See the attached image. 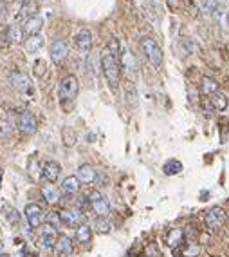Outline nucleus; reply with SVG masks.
<instances>
[{
  "label": "nucleus",
  "instance_id": "1",
  "mask_svg": "<svg viewBox=\"0 0 229 257\" xmlns=\"http://www.w3.org/2000/svg\"><path fill=\"white\" fill-rule=\"evenodd\" d=\"M101 69L108 85L112 89H117V85L121 82V64H119V58H115L108 49L101 55Z\"/></svg>",
  "mask_w": 229,
  "mask_h": 257
},
{
  "label": "nucleus",
  "instance_id": "2",
  "mask_svg": "<svg viewBox=\"0 0 229 257\" xmlns=\"http://www.w3.org/2000/svg\"><path fill=\"white\" fill-rule=\"evenodd\" d=\"M141 49L147 55V58L150 60V64L153 67H161L163 62H164V55H163V49L161 45L152 38V37H143L141 38Z\"/></svg>",
  "mask_w": 229,
  "mask_h": 257
},
{
  "label": "nucleus",
  "instance_id": "3",
  "mask_svg": "<svg viewBox=\"0 0 229 257\" xmlns=\"http://www.w3.org/2000/svg\"><path fill=\"white\" fill-rule=\"evenodd\" d=\"M78 91H80V84H78V78L74 74H69L65 76L62 82H60V87H58V96L62 102H74V98L78 96Z\"/></svg>",
  "mask_w": 229,
  "mask_h": 257
},
{
  "label": "nucleus",
  "instance_id": "4",
  "mask_svg": "<svg viewBox=\"0 0 229 257\" xmlns=\"http://www.w3.org/2000/svg\"><path fill=\"white\" fill-rule=\"evenodd\" d=\"M87 200H89L90 210H92L98 218H107L108 214H110V203H108L107 198H105L101 192L94 190V192L89 194Z\"/></svg>",
  "mask_w": 229,
  "mask_h": 257
},
{
  "label": "nucleus",
  "instance_id": "5",
  "mask_svg": "<svg viewBox=\"0 0 229 257\" xmlns=\"http://www.w3.org/2000/svg\"><path fill=\"white\" fill-rule=\"evenodd\" d=\"M16 125H18L20 132L26 136H31L36 132L38 128V122H36V116L33 114L31 110H22L16 118Z\"/></svg>",
  "mask_w": 229,
  "mask_h": 257
},
{
  "label": "nucleus",
  "instance_id": "6",
  "mask_svg": "<svg viewBox=\"0 0 229 257\" xmlns=\"http://www.w3.org/2000/svg\"><path fill=\"white\" fill-rule=\"evenodd\" d=\"M226 223H228V214H226L222 206H211L210 210L206 212V225L211 230L222 228Z\"/></svg>",
  "mask_w": 229,
  "mask_h": 257
},
{
  "label": "nucleus",
  "instance_id": "7",
  "mask_svg": "<svg viewBox=\"0 0 229 257\" xmlns=\"http://www.w3.org/2000/svg\"><path fill=\"white\" fill-rule=\"evenodd\" d=\"M24 214H26V219L31 228H38V226L44 223L45 214H44V210H42V206L36 205V203H29V205L26 206V212Z\"/></svg>",
  "mask_w": 229,
  "mask_h": 257
},
{
  "label": "nucleus",
  "instance_id": "8",
  "mask_svg": "<svg viewBox=\"0 0 229 257\" xmlns=\"http://www.w3.org/2000/svg\"><path fill=\"white\" fill-rule=\"evenodd\" d=\"M9 82H11V85H13L16 91H20V92H31L33 91L31 78L27 76V74H24V73H20V71L11 73V74H9Z\"/></svg>",
  "mask_w": 229,
  "mask_h": 257
},
{
  "label": "nucleus",
  "instance_id": "9",
  "mask_svg": "<svg viewBox=\"0 0 229 257\" xmlns=\"http://www.w3.org/2000/svg\"><path fill=\"white\" fill-rule=\"evenodd\" d=\"M60 174H62V167H60L58 161H45V165L42 167V180L47 181V183H54L60 178Z\"/></svg>",
  "mask_w": 229,
  "mask_h": 257
},
{
  "label": "nucleus",
  "instance_id": "10",
  "mask_svg": "<svg viewBox=\"0 0 229 257\" xmlns=\"http://www.w3.org/2000/svg\"><path fill=\"white\" fill-rule=\"evenodd\" d=\"M69 55V45L65 40H54L51 44V60L54 64H62Z\"/></svg>",
  "mask_w": 229,
  "mask_h": 257
},
{
  "label": "nucleus",
  "instance_id": "11",
  "mask_svg": "<svg viewBox=\"0 0 229 257\" xmlns=\"http://www.w3.org/2000/svg\"><path fill=\"white\" fill-rule=\"evenodd\" d=\"M56 239H58L56 228L51 225H45L44 230H42V236H40V246L44 250H52L54 244H56Z\"/></svg>",
  "mask_w": 229,
  "mask_h": 257
},
{
  "label": "nucleus",
  "instance_id": "12",
  "mask_svg": "<svg viewBox=\"0 0 229 257\" xmlns=\"http://www.w3.org/2000/svg\"><path fill=\"white\" fill-rule=\"evenodd\" d=\"M54 250H56L58 257H69L74 252V243H72V239L69 236H58Z\"/></svg>",
  "mask_w": 229,
  "mask_h": 257
},
{
  "label": "nucleus",
  "instance_id": "13",
  "mask_svg": "<svg viewBox=\"0 0 229 257\" xmlns=\"http://www.w3.org/2000/svg\"><path fill=\"white\" fill-rule=\"evenodd\" d=\"M83 219H85V216L80 210H64V212H60V221L67 226H76L78 228L80 225H83Z\"/></svg>",
  "mask_w": 229,
  "mask_h": 257
},
{
  "label": "nucleus",
  "instance_id": "14",
  "mask_svg": "<svg viewBox=\"0 0 229 257\" xmlns=\"http://www.w3.org/2000/svg\"><path fill=\"white\" fill-rule=\"evenodd\" d=\"M74 42H76L78 51L89 53L90 49H92V35H90V31H87V29H82V31L78 33Z\"/></svg>",
  "mask_w": 229,
  "mask_h": 257
},
{
  "label": "nucleus",
  "instance_id": "15",
  "mask_svg": "<svg viewBox=\"0 0 229 257\" xmlns=\"http://www.w3.org/2000/svg\"><path fill=\"white\" fill-rule=\"evenodd\" d=\"M42 26H44V20H42V17L34 15V17H31V18L26 20V24H24V35H27V37L40 35Z\"/></svg>",
  "mask_w": 229,
  "mask_h": 257
},
{
  "label": "nucleus",
  "instance_id": "16",
  "mask_svg": "<svg viewBox=\"0 0 229 257\" xmlns=\"http://www.w3.org/2000/svg\"><path fill=\"white\" fill-rule=\"evenodd\" d=\"M76 178L80 183H85V185H90V183H94L96 178H98V172H96L94 167H90V165H82V167L78 168V174Z\"/></svg>",
  "mask_w": 229,
  "mask_h": 257
},
{
  "label": "nucleus",
  "instance_id": "17",
  "mask_svg": "<svg viewBox=\"0 0 229 257\" xmlns=\"http://www.w3.org/2000/svg\"><path fill=\"white\" fill-rule=\"evenodd\" d=\"M166 241L172 250H177V246L184 243V228H172L166 236Z\"/></svg>",
  "mask_w": 229,
  "mask_h": 257
},
{
  "label": "nucleus",
  "instance_id": "18",
  "mask_svg": "<svg viewBox=\"0 0 229 257\" xmlns=\"http://www.w3.org/2000/svg\"><path fill=\"white\" fill-rule=\"evenodd\" d=\"M210 103L211 107L216 110H226L229 105V98L226 96V92H220V91H216L215 94H211L210 96Z\"/></svg>",
  "mask_w": 229,
  "mask_h": 257
},
{
  "label": "nucleus",
  "instance_id": "19",
  "mask_svg": "<svg viewBox=\"0 0 229 257\" xmlns=\"http://www.w3.org/2000/svg\"><path fill=\"white\" fill-rule=\"evenodd\" d=\"M7 37H9L11 44H22L24 42V27L16 24V22L7 26Z\"/></svg>",
  "mask_w": 229,
  "mask_h": 257
},
{
  "label": "nucleus",
  "instance_id": "20",
  "mask_svg": "<svg viewBox=\"0 0 229 257\" xmlns=\"http://www.w3.org/2000/svg\"><path fill=\"white\" fill-rule=\"evenodd\" d=\"M121 55H123V65H125V71L127 74H135V69H137V64H135V58L134 55L128 51L127 47H123L121 49Z\"/></svg>",
  "mask_w": 229,
  "mask_h": 257
},
{
  "label": "nucleus",
  "instance_id": "21",
  "mask_svg": "<svg viewBox=\"0 0 229 257\" xmlns=\"http://www.w3.org/2000/svg\"><path fill=\"white\" fill-rule=\"evenodd\" d=\"M216 91H218V84H216L215 78L204 76L200 80V92H202L204 96H211V94H215Z\"/></svg>",
  "mask_w": 229,
  "mask_h": 257
},
{
  "label": "nucleus",
  "instance_id": "22",
  "mask_svg": "<svg viewBox=\"0 0 229 257\" xmlns=\"http://www.w3.org/2000/svg\"><path fill=\"white\" fill-rule=\"evenodd\" d=\"M62 190H64L67 196H74V194L80 192V181H78L76 176H67L62 183Z\"/></svg>",
  "mask_w": 229,
  "mask_h": 257
},
{
  "label": "nucleus",
  "instance_id": "23",
  "mask_svg": "<svg viewBox=\"0 0 229 257\" xmlns=\"http://www.w3.org/2000/svg\"><path fill=\"white\" fill-rule=\"evenodd\" d=\"M36 11H38V4L34 0H26L20 7L18 18H31V17L36 15Z\"/></svg>",
  "mask_w": 229,
  "mask_h": 257
},
{
  "label": "nucleus",
  "instance_id": "24",
  "mask_svg": "<svg viewBox=\"0 0 229 257\" xmlns=\"http://www.w3.org/2000/svg\"><path fill=\"white\" fill-rule=\"evenodd\" d=\"M42 196H44V200L49 203V205H54V203H58V200H60V190H58L54 185H45L44 188H42Z\"/></svg>",
  "mask_w": 229,
  "mask_h": 257
},
{
  "label": "nucleus",
  "instance_id": "25",
  "mask_svg": "<svg viewBox=\"0 0 229 257\" xmlns=\"http://www.w3.org/2000/svg\"><path fill=\"white\" fill-rule=\"evenodd\" d=\"M2 212H4V218L7 219V223H9V225H18L20 223V214L15 206L4 205L2 206Z\"/></svg>",
  "mask_w": 229,
  "mask_h": 257
},
{
  "label": "nucleus",
  "instance_id": "26",
  "mask_svg": "<svg viewBox=\"0 0 229 257\" xmlns=\"http://www.w3.org/2000/svg\"><path fill=\"white\" fill-rule=\"evenodd\" d=\"M76 239L83 244L90 243V239H92V228H90L89 225H85V223L80 225L76 228Z\"/></svg>",
  "mask_w": 229,
  "mask_h": 257
},
{
  "label": "nucleus",
  "instance_id": "27",
  "mask_svg": "<svg viewBox=\"0 0 229 257\" xmlns=\"http://www.w3.org/2000/svg\"><path fill=\"white\" fill-rule=\"evenodd\" d=\"M26 47L29 53H36L38 49L44 47V37L42 35H34V37H29L26 40Z\"/></svg>",
  "mask_w": 229,
  "mask_h": 257
},
{
  "label": "nucleus",
  "instance_id": "28",
  "mask_svg": "<svg viewBox=\"0 0 229 257\" xmlns=\"http://www.w3.org/2000/svg\"><path fill=\"white\" fill-rule=\"evenodd\" d=\"M163 170H164L166 176H175V174H179L180 170H182V163H180L179 160H170L164 163Z\"/></svg>",
  "mask_w": 229,
  "mask_h": 257
},
{
  "label": "nucleus",
  "instance_id": "29",
  "mask_svg": "<svg viewBox=\"0 0 229 257\" xmlns=\"http://www.w3.org/2000/svg\"><path fill=\"white\" fill-rule=\"evenodd\" d=\"M218 7H220V2H218V0H202L204 13L213 17V18H215L216 13H218Z\"/></svg>",
  "mask_w": 229,
  "mask_h": 257
},
{
  "label": "nucleus",
  "instance_id": "30",
  "mask_svg": "<svg viewBox=\"0 0 229 257\" xmlns=\"http://www.w3.org/2000/svg\"><path fill=\"white\" fill-rule=\"evenodd\" d=\"M94 228L99 234H108V232L112 230V225H110V221L107 218H98L94 223Z\"/></svg>",
  "mask_w": 229,
  "mask_h": 257
},
{
  "label": "nucleus",
  "instance_id": "31",
  "mask_svg": "<svg viewBox=\"0 0 229 257\" xmlns=\"http://www.w3.org/2000/svg\"><path fill=\"white\" fill-rule=\"evenodd\" d=\"M11 44L9 42V37H7V27H0V49H4V47H7V45Z\"/></svg>",
  "mask_w": 229,
  "mask_h": 257
},
{
  "label": "nucleus",
  "instance_id": "32",
  "mask_svg": "<svg viewBox=\"0 0 229 257\" xmlns=\"http://www.w3.org/2000/svg\"><path fill=\"white\" fill-rule=\"evenodd\" d=\"M60 223H62V221H60V212H51L49 216H47V225H51L56 228Z\"/></svg>",
  "mask_w": 229,
  "mask_h": 257
},
{
  "label": "nucleus",
  "instance_id": "33",
  "mask_svg": "<svg viewBox=\"0 0 229 257\" xmlns=\"http://www.w3.org/2000/svg\"><path fill=\"white\" fill-rule=\"evenodd\" d=\"M127 89H128V102L134 105V103H135V98H137V94H135V89H134V85L128 82Z\"/></svg>",
  "mask_w": 229,
  "mask_h": 257
},
{
  "label": "nucleus",
  "instance_id": "34",
  "mask_svg": "<svg viewBox=\"0 0 229 257\" xmlns=\"http://www.w3.org/2000/svg\"><path fill=\"white\" fill-rule=\"evenodd\" d=\"M166 4H168V7H170L172 11H179L180 6H182V0H166Z\"/></svg>",
  "mask_w": 229,
  "mask_h": 257
},
{
  "label": "nucleus",
  "instance_id": "35",
  "mask_svg": "<svg viewBox=\"0 0 229 257\" xmlns=\"http://www.w3.org/2000/svg\"><path fill=\"white\" fill-rule=\"evenodd\" d=\"M44 69H45V62L44 60H38V62L34 64V73H36L38 76H42V74H44Z\"/></svg>",
  "mask_w": 229,
  "mask_h": 257
},
{
  "label": "nucleus",
  "instance_id": "36",
  "mask_svg": "<svg viewBox=\"0 0 229 257\" xmlns=\"http://www.w3.org/2000/svg\"><path fill=\"white\" fill-rule=\"evenodd\" d=\"M0 257H9L7 254H0Z\"/></svg>",
  "mask_w": 229,
  "mask_h": 257
},
{
  "label": "nucleus",
  "instance_id": "37",
  "mask_svg": "<svg viewBox=\"0 0 229 257\" xmlns=\"http://www.w3.org/2000/svg\"><path fill=\"white\" fill-rule=\"evenodd\" d=\"M0 254H2V243H0Z\"/></svg>",
  "mask_w": 229,
  "mask_h": 257
},
{
  "label": "nucleus",
  "instance_id": "38",
  "mask_svg": "<svg viewBox=\"0 0 229 257\" xmlns=\"http://www.w3.org/2000/svg\"><path fill=\"white\" fill-rule=\"evenodd\" d=\"M20 2H22V4H24V2H26V0H20Z\"/></svg>",
  "mask_w": 229,
  "mask_h": 257
}]
</instances>
